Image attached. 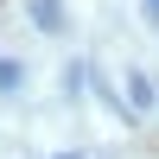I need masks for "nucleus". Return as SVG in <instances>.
Wrapping results in <instances>:
<instances>
[{
	"label": "nucleus",
	"instance_id": "nucleus-2",
	"mask_svg": "<svg viewBox=\"0 0 159 159\" xmlns=\"http://www.w3.org/2000/svg\"><path fill=\"white\" fill-rule=\"evenodd\" d=\"M127 102H134V108H153V102H159V89L147 83V76H134V83H127Z\"/></svg>",
	"mask_w": 159,
	"mask_h": 159
},
{
	"label": "nucleus",
	"instance_id": "nucleus-4",
	"mask_svg": "<svg viewBox=\"0 0 159 159\" xmlns=\"http://www.w3.org/2000/svg\"><path fill=\"white\" fill-rule=\"evenodd\" d=\"M147 19H159V0H147Z\"/></svg>",
	"mask_w": 159,
	"mask_h": 159
},
{
	"label": "nucleus",
	"instance_id": "nucleus-1",
	"mask_svg": "<svg viewBox=\"0 0 159 159\" xmlns=\"http://www.w3.org/2000/svg\"><path fill=\"white\" fill-rule=\"evenodd\" d=\"M32 19L45 25V32H57V25H64V13H57V0H32Z\"/></svg>",
	"mask_w": 159,
	"mask_h": 159
},
{
	"label": "nucleus",
	"instance_id": "nucleus-3",
	"mask_svg": "<svg viewBox=\"0 0 159 159\" xmlns=\"http://www.w3.org/2000/svg\"><path fill=\"white\" fill-rule=\"evenodd\" d=\"M0 89H19V64L13 57H0Z\"/></svg>",
	"mask_w": 159,
	"mask_h": 159
},
{
	"label": "nucleus",
	"instance_id": "nucleus-5",
	"mask_svg": "<svg viewBox=\"0 0 159 159\" xmlns=\"http://www.w3.org/2000/svg\"><path fill=\"white\" fill-rule=\"evenodd\" d=\"M57 159H76V153H57Z\"/></svg>",
	"mask_w": 159,
	"mask_h": 159
}]
</instances>
